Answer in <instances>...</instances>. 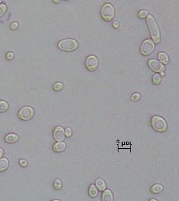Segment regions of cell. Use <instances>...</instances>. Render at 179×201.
Returning <instances> with one entry per match:
<instances>
[{"instance_id":"cell-1","label":"cell","mask_w":179,"mask_h":201,"mask_svg":"<svg viewBox=\"0 0 179 201\" xmlns=\"http://www.w3.org/2000/svg\"><path fill=\"white\" fill-rule=\"evenodd\" d=\"M146 23H147V25H148V28H149L151 35L152 37L153 42L156 43V44H159L161 41L160 30H159L158 25H157L155 19L153 18V16L147 15Z\"/></svg>"},{"instance_id":"cell-2","label":"cell","mask_w":179,"mask_h":201,"mask_svg":"<svg viewBox=\"0 0 179 201\" xmlns=\"http://www.w3.org/2000/svg\"><path fill=\"white\" fill-rule=\"evenodd\" d=\"M151 124L153 129L158 132H164L167 129V124L164 118L159 116H154L151 118Z\"/></svg>"},{"instance_id":"cell-3","label":"cell","mask_w":179,"mask_h":201,"mask_svg":"<svg viewBox=\"0 0 179 201\" xmlns=\"http://www.w3.org/2000/svg\"><path fill=\"white\" fill-rule=\"evenodd\" d=\"M58 47L63 51H73L78 47V42L72 39H66L58 43Z\"/></svg>"},{"instance_id":"cell-4","label":"cell","mask_w":179,"mask_h":201,"mask_svg":"<svg viewBox=\"0 0 179 201\" xmlns=\"http://www.w3.org/2000/svg\"><path fill=\"white\" fill-rule=\"evenodd\" d=\"M115 9L112 4H105L101 8V16L105 21H110L114 18Z\"/></svg>"},{"instance_id":"cell-5","label":"cell","mask_w":179,"mask_h":201,"mask_svg":"<svg viewBox=\"0 0 179 201\" xmlns=\"http://www.w3.org/2000/svg\"><path fill=\"white\" fill-rule=\"evenodd\" d=\"M155 50V43L152 40H146L143 41L141 46V52L143 56H149Z\"/></svg>"},{"instance_id":"cell-6","label":"cell","mask_w":179,"mask_h":201,"mask_svg":"<svg viewBox=\"0 0 179 201\" xmlns=\"http://www.w3.org/2000/svg\"><path fill=\"white\" fill-rule=\"evenodd\" d=\"M34 112H34V109L32 107H25L19 110L18 116H19V119L24 120V121H29L33 117Z\"/></svg>"},{"instance_id":"cell-7","label":"cell","mask_w":179,"mask_h":201,"mask_svg":"<svg viewBox=\"0 0 179 201\" xmlns=\"http://www.w3.org/2000/svg\"><path fill=\"white\" fill-rule=\"evenodd\" d=\"M85 65L88 70L90 71H94L98 66V60L95 56H89L86 59Z\"/></svg>"},{"instance_id":"cell-8","label":"cell","mask_w":179,"mask_h":201,"mask_svg":"<svg viewBox=\"0 0 179 201\" xmlns=\"http://www.w3.org/2000/svg\"><path fill=\"white\" fill-rule=\"evenodd\" d=\"M148 65L151 71L157 72V73H160L161 71H164V65H162V63H161L159 60L151 59L148 61Z\"/></svg>"},{"instance_id":"cell-9","label":"cell","mask_w":179,"mask_h":201,"mask_svg":"<svg viewBox=\"0 0 179 201\" xmlns=\"http://www.w3.org/2000/svg\"><path fill=\"white\" fill-rule=\"evenodd\" d=\"M53 137H54V139L57 142H61L63 141L65 139V130H64L63 127H56L55 129H54V132H53Z\"/></svg>"},{"instance_id":"cell-10","label":"cell","mask_w":179,"mask_h":201,"mask_svg":"<svg viewBox=\"0 0 179 201\" xmlns=\"http://www.w3.org/2000/svg\"><path fill=\"white\" fill-rule=\"evenodd\" d=\"M67 148L66 143L63 142H57L56 144H54L53 146V150L56 152V153H61L65 151V149Z\"/></svg>"},{"instance_id":"cell-11","label":"cell","mask_w":179,"mask_h":201,"mask_svg":"<svg viewBox=\"0 0 179 201\" xmlns=\"http://www.w3.org/2000/svg\"><path fill=\"white\" fill-rule=\"evenodd\" d=\"M102 199L104 201H113L114 196H113L112 192L109 190H104L103 194H102Z\"/></svg>"},{"instance_id":"cell-12","label":"cell","mask_w":179,"mask_h":201,"mask_svg":"<svg viewBox=\"0 0 179 201\" xmlns=\"http://www.w3.org/2000/svg\"><path fill=\"white\" fill-rule=\"evenodd\" d=\"M158 59H159V61L161 63H163L165 65H167L169 63V57L164 52H161L159 53L158 55Z\"/></svg>"},{"instance_id":"cell-13","label":"cell","mask_w":179,"mask_h":201,"mask_svg":"<svg viewBox=\"0 0 179 201\" xmlns=\"http://www.w3.org/2000/svg\"><path fill=\"white\" fill-rule=\"evenodd\" d=\"M19 140V137L16 134H8L5 137V141L8 143H13Z\"/></svg>"},{"instance_id":"cell-14","label":"cell","mask_w":179,"mask_h":201,"mask_svg":"<svg viewBox=\"0 0 179 201\" xmlns=\"http://www.w3.org/2000/svg\"><path fill=\"white\" fill-rule=\"evenodd\" d=\"M96 187L99 191H104L106 190V183L102 179H98L96 180Z\"/></svg>"},{"instance_id":"cell-15","label":"cell","mask_w":179,"mask_h":201,"mask_svg":"<svg viewBox=\"0 0 179 201\" xmlns=\"http://www.w3.org/2000/svg\"><path fill=\"white\" fill-rule=\"evenodd\" d=\"M8 167V160L7 158H0V172L6 170Z\"/></svg>"},{"instance_id":"cell-16","label":"cell","mask_w":179,"mask_h":201,"mask_svg":"<svg viewBox=\"0 0 179 201\" xmlns=\"http://www.w3.org/2000/svg\"><path fill=\"white\" fill-rule=\"evenodd\" d=\"M162 190H163V186L161 184H159V183L153 185L151 189V191L152 192L153 194H159Z\"/></svg>"},{"instance_id":"cell-17","label":"cell","mask_w":179,"mask_h":201,"mask_svg":"<svg viewBox=\"0 0 179 201\" xmlns=\"http://www.w3.org/2000/svg\"><path fill=\"white\" fill-rule=\"evenodd\" d=\"M89 195L91 196L92 198H94L97 196L98 194V189L97 187H96V185H93V184H92L91 186L89 187Z\"/></svg>"},{"instance_id":"cell-18","label":"cell","mask_w":179,"mask_h":201,"mask_svg":"<svg viewBox=\"0 0 179 201\" xmlns=\"http://www.w3.org/2000/svg\"><path fill=\"white\" fill-rule=\"evenodd\" d=\"M8 109V104L5 101H0V112H4Z\"/></svg>"},{"instance_id":"cell-19","label":"cell","mask_w":179,"mask_h":201,"mask_svg":"<svg viewBox=\"0 0 179 201\" xmlns=\"http://www.w3.org/2000/svg\"><path fill=\"white\" fill-rule=\"evenodd\" d=\"M161 78L160 74H155L152 77V82L155 85H159L160 84Z\"/></svg>"},{"instance_id":"cell-20","label":"cell","mask_w":179,"mask_h":201,"mask_svg":"<svg viewBox=\"0 0 179 201\" xmlns=\"http://www.w3.org/2000/svg\"><path fill=\"white\" fill-rule=\"evenodd\" d=\"M54 187L56 190H61V187H62V183L60 179H56L55 182H54Z\"/></svg>"},{"instance_id":"cell-21","label":"cell","mask_w":179,"mask_h":201,"mask_svg":"<svg viewBox=\"0 0 179 201\" xmlns=\"http://www.w3.org/2000/svg\"><path fill=\"white\" fill-rule=\"evenodd\" d=\"M53 88H54L55 91H61V90L63 88V84H62L61 82H57V83H56V84L53 86Z\"/></svg>"},{"instance_id":"cell-22","label":"cell","mask_w":179,"mask_h":201,"mask_svg":"<svg viewBox=\"0 0 179 201\" xmlns=\"http://www.w3.org/2000/svg\"><path fill=\"white\" fill-rule=\"evenodd\" d=\"M7 10V7L5 4H0V17H2L5 14V12Z\"/></svg>"},{"instance_id":"cell-23","label":"cell","mask_w":179,"mask_h":201,"mask_svg":"<svg viewBox=\"0 0 179 201\" xmlns=\"http://www.w3.org/2000/svg\"><path fill=\"white\" fill-rule=\"evenodd\" d=\"M147 15H148V13L146 10H141V11L139 13V18L140 19H146V17H147Z\"/></svg>"},{"instance_id":"cell-24","label":"cell","mask_w":179,"mask_h":201,"mask_svg":"<svg viewBox=\"0 0 179 201\" xmlns=\"http://www.w3.org/2000/svg\"><path fill=\"white\" fill-rule=\"evenodd\" d=\"M65 135L67 138H70L71 136V129L70 127H67V129L65 130Z\"/></svg>"},{"instance_id":"cell-25","label":"cell","mask_w":179,"mask_h":201,"mask_svg":"<svg viewBox=\"0 0 179 201\" xmlns=\"http://www.w3.org/2000/svg\"><path fill=\"white\" fill-rule=\"evenodd\" d=\"M141 97V95L139 93H134L132 97H131V100L132 101H138Z\"/></svg>"},{"instance_id":"cell-26","label":"cell","mask_w":179,"mask_h":201,"mask_svg":"<svg viewBox=\"0 0 179 201\" xmlns=\"http://www.w3.org/2000/svg\"><path fill=\"white\" fill-rule=\"evenodd\" d=\"M6 57H7L8 60H12V59L14 58V53L8 52L7 54V56H6Z\"/></svg>"},{"instance_id":"cell-27","label":"cell","mask_w":179,"mask_h":201,"mask_svg":"<svg viewBox=\"0 0 179 201\" xmlns=\"http://www.w3.org/2000/svg\"><path fill=\"white\" fill-rule=\"evenodd\" d=\"M19 164L22 166V167H26L27 166V162L25 160H24V159H21V160L19 161Z\"/></svg>"},{"instance_id":"cell-28","label":"cell","mask_w":179,"mask_h":201,"mask_svg":"<svg viewBox=\"0 0 179 201\" xmlns=\"http://www.w3.org/2000/svg\"><path fill=\"white\" fill-rule=\"evenodd\" d=\"M17 28H18V24H17V23H13L11 24L12 30H16Z\"/></svg>"},{"instance_id":"cell-29","label":"cell","mask_w":179,"mask_h":201,"mask_svg":"<svg viewBox=\"0 0 179 201\" xmlns=\"http://www.w3.org/2000/svg\"><path fill=\"white\" fill-rule=\"evenodd\" d=\"M3 153H4V151H3V149L0 148V158H1V157L3 156Z\"/></svg>"},{"instance_id":"cell-30","label":"cell","mask_w":179,"mask_h":201,"mask_svg":"<svg viewBox=\"0 0 179 201\" xmlns=\"http://www.w3.org/2000/svg\"><path fill=\"white\" fill-rule=\"evenodd\" d=\"M114 26L115 27V28H118V26H119V24H118V23H117V22H114Z\"/></svg>"},{"instance_id":"cell-31","label":"cell","mask_w":179,"mask_h":201,"mask_svg":"<svg viewBox=\"0 0 179 201\" xmlns=\"http://www.w3.org/2000/svg\"><path fill=\"white\" fill-rule=\"evenodd\" d=\"M53 2H54L55 4H58L60 2V0H53Z\"/></svg>"},{"instance_id":"cell-32","label":"cell","mask_w":179,"mask_h":201,"mask_svg":"<svg viewBox=\"0 0 179 201\" xmlns=\"http://www.w3.org/2000/svg\"><path fill=\"white\" fill-rule=\"evenodd\" d=\"M160 73H161V75H164V71H161V72H160Z\"/></svg>"},{"instance_id":"cell-33","label":"cell","mask_w":179,"mask_h":201,"mask_svg":"<svg viewBox=\"0 0 179 201\" xmlns=\"http://www.w3.org/2000/svg\"><path fill=\"white\" fill-rule=\"evenodd\" d=\"M151 201H157V199H151Z\"/></svg>"},{"instance_id":"cell-34","label":"cell","mask_w":179,"mask_h":201,"mask_svg":"<svg viewBox=\"0 0 179 201\" xmlns=\"http://www.w3.org/2000/svg\"><path fill=\"white\" fill-rule=\"evenodd\" d=\"M1 2H2V0H0V3H1Z\"/></svg>"}]
</instances>
